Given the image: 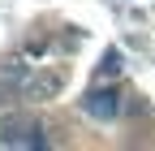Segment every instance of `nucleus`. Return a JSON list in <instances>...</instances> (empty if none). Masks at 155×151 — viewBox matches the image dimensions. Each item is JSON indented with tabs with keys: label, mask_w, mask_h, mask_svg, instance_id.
<instances>
[{
	"label": "nucleus",
	"mask_w": 155,
	"mask_h": 151,
	"mask_svg": "<svg viewBox=\"0 0 155 151\" xmlns=\"http://www.w3.org/2000/svg\"><path fill=\"white\" fill-rule=\"evenodd\" d=\"M43 129L39 125H30V121H9L5 125V143H13V147H43Z\"/></svg>",
	"instance_id": "f257e3e1"
},
{
	"label": "nucleus",
	"mask_w": 155,
	"mask_h": 151,
	"mask_svg": "<svg viewBox=\"0 0 155 151\" xmlns=\"http://www.w3.org/2000/svg\"><path fill=\"white\" fill-rule=\"evenodd\" d=\"M82 108L91 112V117H116V112H121V104H116V91H91V95L82 99Z\"/></svg>",
	"instance_id": "f03ea898"
}]
</instances>
